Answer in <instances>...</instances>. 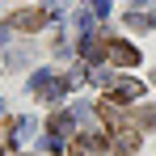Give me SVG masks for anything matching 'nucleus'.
I'll return each instance as SVG.
<instances>
[{
    "label": "nucleus",
    "mask_w": 156,
    "mask_h": 156,
    "mask_svg": "<svg viewBox=\"0 0 156 156\" xmlns=\"http://www.w3.org/2000/svg\"><path fill=\"white\" fill-rule=\"evenodd\" d=\"M42 21H47V13H42V9H17V13L9 17V30L34 34V30H42Z\"/></svg>",
    "instance_id": "f03ea898"
},
{
    "label": "nucleus",
    "mask_w": 156,
    "mask_h": 156,
    "mask_svg": "<svg viewBox=\"0 0 156 156\" xmlns=\"http://www.w3.org/2000/svg\"><path fill=\"white\" fill-rule=\"evenodd\" d=\"M135 122L148 127V131H156V110H152V105H139V110H135Z\"/></svg>",
    "instance_id": "39448f33"
},
{
    "label": "nucleus",
    "mask_w": 156,
    "mask_h": 156,
    "mask_svg": "<svg viewBox=\"0 0 156 156\" xmlns=\"http://www.w3.org/2000/svg\"><path fill=\"white\" fill-rule=\"evenodd\" d=\"M80 51H84V59H97V55H101V42H97V34H89V38L80 42Z\"/></svg>",
    "instance_id": "6e6552de"
},
{
    "label": "nucleus",
    "mask_w": 156,
    "mask_h": 156,
    "mask_svg": "<svg viewBox=\"0 0 156 156\" xmlns=\"http://www.w3.org/2000/svg\"><path fill=\"white\" fill-rule=\"evenodd\" d=\"M127 26H131V30H152L156 21L148 17V13H135V9H131V13H127Z\"/></svg>",
    "instance_id": "423d86ee"
},
{
    "label": "nucleus",
    "mask_w": 156,
    "mask_h": 156,
    "mask_svg": "<svg viewBox=\"0 0 156 156\" xmlns=\"http://www.w3.org/2000/svg\"><path fill=\"white\" fill-rule=\"evenodd\" d=\"M89 80H93V84H114V72H110V68H101V63H97V68H93V72H89Z\"/></svg>",
    "instance_id": "1a4fd4ad"
},
{
    "label": "nucleus",
    "mask_w": 156,
    "mask_h": 156,
    "mask_svg": "<svg viewBox=\"0 0 156 156\" xmlns=\"http://www.w3.org/2000/svg\"><path fill=\"white\" fill-rule=\"evenodd\" d=\"M51 9H63V0H51Z\"/></svg>",
    "instance_id": "9d476101"
},
{
    "label": "nucleus",
    "mask_w": 156,
    "mask_h": 156,
    "mask_svg": "<svg viewBox=\"0 0 156 156\" xmlns=\"http://www.w3.org/2000/svg\"><path fill=\"white\" fill-rule=\"evenodd\" d=\"M152 84H156V72H152Z\"/></svg>",
    "instance_id": "f8f14e48"
},
{
    "label": "nucleus",
    "mask_w": 156,
    "mask_h": 156,
    "mask_svg": "<svg viewBox=\"0 0 156 156\" xmlns=\"http://www.w3.org/2000/svg\"><path fill=\"white\" fill-rule=\"evenodd\" d=\"M0 118H4V105H0Z\"/></svg>",
    "instance_id": "9b49d317"
},
{
    "label": "nucleus",
    "mask_w": 156,
    "mask_h": 156,
    "mask_svg": "<svg viewBox=\"0 0 156 156\" xmlns=\"http://www.w3.org/2000/svg\"><path fill=\"white\" fill-rule=\"evenodd\" d=\"M110 89H114V101H139V97H144V80H131V76H122V80H114V84H110Z\"/></svg>",
    "instance_id": "7ed1b4c3"
},
{
    "label": "nucleus",
    "mask_w": 156,
    "mask_h": 156,
    "mask_svg": "<svg viewBox=\"0 0 156 156\" xmlns=\"http://www.w3.org/2000/svg\"><path fill=\"white\" fill-rule=\"evenodd\" d=\"M30 131H34V122H30V118H17V122H13V144H26Z\"/></svg>",
    "instance_id": "0eeeda50"
},
{
    "label": "nucleus",
    "mask_w": 156,
    "mask_h": 156,
    "mask_svg": "<svg viewBox=\"0 0 156 156\" xmlns=\"http://www.w3.org/2000/svg\"><path fill=\"white\" fill-rule=\"evenodd\" d=\"M47 131H51L55 139H72V118L68 114H55L51 122H47Z\"/></svg>",
    "instance_id": "20e7f679"
},
{
    "label": "nucleus",
    "mask_w": 156,
    "mask_h": 156,
    "mask_svg": "<svg viewBox=\"0 0 156 156\" xmlns=\"http://www.w3.org/2000/svg\"><path fill=\"white\" fill-rule=\"evenodd\" d=\"M105 55H110V63H118V68H135L139 63V51L122 42V38H105Z\"/></svg>",
    "instance_id": "f257e3e1"
}]
</instances>
